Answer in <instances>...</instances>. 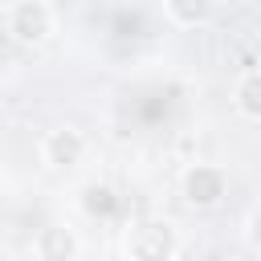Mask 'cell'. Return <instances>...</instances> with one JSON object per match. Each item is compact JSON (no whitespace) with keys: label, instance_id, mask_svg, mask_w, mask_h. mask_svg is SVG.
Segmentation results:
<instances>
[{"label":"cell","instance_id":"obj_8","mask_svg":"<svg viewBox=\"0 0 261 261\" xmlns=\"http://www.w3.org/2000/svg\"><path fill=\"white\" fill-rule=\"evenodd\" d=\"M163 12H167V20L179 24V29H200V24L212 20L216 0H163Z\"/></svg>","mask_w":261,"mask_h":261},{"label":"cell","instance_id":"obj_4","mask_svg":"<svg viewBox=\"0 0 261 261\" xmlns=\"http://www.w3.org/2000/svg\"><path fill=\"white\" fill-rule=\"evenodd\" d=\"M86 151H90V143H86V135L77 126H53L37 143V155H41V163L49 171H73L86 159Z\"/></svg>","mask_w":261,"mask_h":261},{"label":"cell","instance_id":"obj_2","mask_svg":"<svg viewBox=\"0 0 261 261\" xmlns=\"http://www.w3.org/2000/svg\"><path fill=\"white\" fill-rule=\"evenodd\" d=\"M122 253L130 261H175L184 253V241L171 220H139L126 228Z\"/></svg>","mask_w":261,"mask_h":261},{"label":"cell","instance_id":"obj_7","mask_svg":"<svg viewBox=\"0 0 261 261\" xmlns=\"http://www.w3.org/2000/svg\"><path fill=\"white\" fill-rule=\"evenodd\" d=\"M77 208H82L90 220H110V216L118 212V196H114L110 184L90 179V184H82V192H77Z\"/></svg>","mask_w":261,"mask_h":261},{"label":"cell","instance_id":"obj_1","mask_svg":"<svg viewBox=\"0 0 261 261\" xmlns=\"http://www.w3.org/2000/svg\"><path fill=\"white\" fill-rule=\"evenodd\" d=\"M4 29H8V37L16 45L41 49L57 33V12H53L49 0H12L8 12H4Z\"/></svg>","mask_w":261,"mask_h":261},{"label":"cell","instance_id":"obj_5","mask_svg":"<svg viewBox=\"0 0 261 261\" xmlns=\"http://www.w3.org/2000/svg\"><path fill=\"white\" fill-rule=\"evenodd\" d=\"M82 253H86V241L69 224H45L33 241V257L41 261H77Z\"/></svg>","mask_w":261,"mask_h":261},{"label":"cell","instance_id":"obj_3","mask_svg":"<svg viewBox=\"0 0 261 261\" xmlns=\"http://www.w3.org/2000/svg\"><path fill=\"white\" fill-rule=\"evenodd\" d=\"M179 196L196 212H212L228 196V171L220 163H188L184 175H179Z\"/></svg>","mask_w":261,"mask_h":261},{"label":"cell","instance_id":"obj_6","mask_svg":"<svg viewBox=\"0 0 261 261\" xmlns=\"http://www.w3.org/2000/svg\"><path fill=\"white\" fill-rule=\"evenodd\" d=\"M232 110L245 122H261V69H245L232 82Z\"/></svg>","mask_w":261,"mask_h":261},{"label":"cell","instance_id":"obj_9","mask_svg":"<svg viewBox=\"0 0 261 261\" xmlns=\"http://www.w3.org/2000/svg\"><path fill=\"white\" fill-rule=\"evenodd\" d=\"M245 245L253 249V253H261V204L249 212V220H245Z\"/></svg>","mask_w":261,"mask_h":261}]
</instances>
